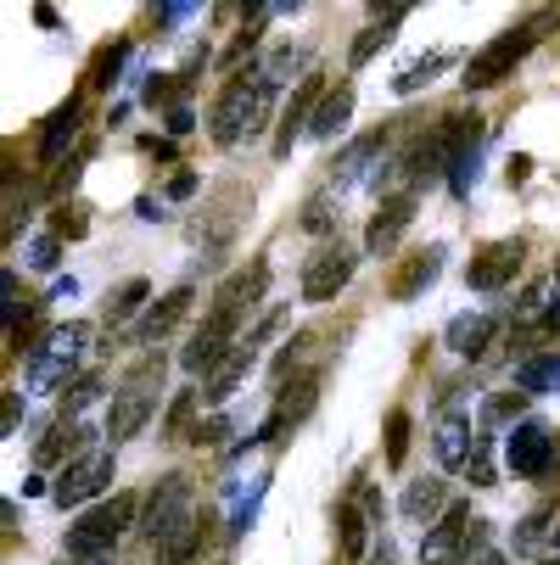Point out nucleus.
Wrapping results in <instances>:
<instances>
[{"mask_svg": "<svg viewBox=\"0 0 560 565\" xmlns=\"http://www.w3.org/2000/svg\"><path fill=\"white\" fill-rule=\"evenodd\" d=\"M270 102H275V78H230L213 107V140L235 146L242 135H258L270 118Z\"/></svg>", "mask_w": 560, "mask_h": 565, "instance_id": "1", "label": "nucleus"}, {"mask_svg": "<svg viewBox=\"0 0 560 565\" xmlns=\"http://www.w3.org/2000/svg\"><path fill=\"white\" fill-rule=\"evenodd\" d=\"M135 510H140V499H135V493H118L113 504L91 510L85 521H78V526L67 532V554H78V559H107V554H113V543L124 537V526H135Z\"/></svg>", "mask_w": 560, "mask_h": 565, "instance_id": "2", "label": "nucleus"}, {"mask_svg": "<svg viewBox=\"0 0 560 565\" xmlns=\"http://www.w3.org/2000/svg\"><path fill=\"white\" fill-rule=\"evenodd\" d=\"M157 386H163V359H146V364L124 381V392L113 397V415H107V437H113V443L135 437V431L151 420V409H157Z\"/></svg>", "mask_w": 560, "mask_h": 565, "instance_id": "3", "label": "nucleus"}, {"mask_svg": "<svg viewBox=\"0 0 560 565\" xmlns=\"http://www.w3.org/2000/svg\"><path fill=\"white\" fill-rule=\"evenodd\" d=\"M538 29H543V23H521V29H510V34L488 40L483 51H476V56L465 62V78H459V85H465V90H488V85H499V78H510V73H516V62L532 51Z\"/></svg>", "mask_w": 560, "mask_h": 565, "instance_id": "4", "label": "nucleus"}, {"mask_svg": "<svg viewBox=\"0 0 560 565\" xmlns=\"http://www.w3.org/2000/svg\"><path fill=\"white\" fill-rule=\"evenodd\" d=\"M191 526H197V515H191V481H186V476H163V481L151 488V510H146V537H151V548L186 537Z\"/></svg>", "mask_w": 560, "mask_h": 565, "instance_id": "5", "label": "nucleus"}, {"mask_svg": "<svg viewBox=\"0 0 560 565\" xmlns=\"http://www.w3.org/2000/svg\"><path fill=\"white\" fill-rule=\"evenodd\" d=\"M483 526H488V521H476V515H471V504H454V510L426 532L421 559H426V565H454V559L476 554V548H483Z\"/></svg>", "mask_w": 560, "mask_h": 565, "instance_id": "6", "label": "nucleus"}, {"mask_svg": "<svg viewBox=\"0 0 560 565\" xmlns=\"http://www.w3.org/2000/svg\"><path fill=\"white\" fill-rule=\"evenodd\" d=\"M235 331H242V313H230V308H213L208 319H202V331L186 342V353H180V364L191 370V375H213L230 353H235Z\"/></svg>", "mask_w": 560, "mask_h": 565, "instance_id": "7", "label": "nucleus"}, {"mask_svg": "<svg viewBox=\"0 0 560 565\" xmlns=\"http://www.w3.org/2000/svg\"><path fill=\"white\" fill-rule=\"evenodd\" d=\"M113 481V448H85L73 465H62V476H56V504L67 510V504H85V499H96L102 488Z\"/></svg>", "mask_w": 560, "mask_h": 565, "instance_id": "8", "label": "nucleus"}, {"mask_svg": "<svg viewBox=\"0 0 560 565\" xmlns=\"http://www.w3.org/2000/svg\"><path fill=\"white\" fill-rule=\"evenodd\" d=\"M85 342H91V331H85V326H56V331L45 337V348L29 359L34 386H40V392L62 386V381H67V370H73V359L85 353Z\"/></svg>", "mask_w": 560, "mask_h": 565, "instance_id": "9", "label": "nucleus"}, {"mask_svg": "<svg viewBox=\"0 0 560 565\" xmlns=\"http://www.w3.org/2000/svg\"><path fill=\"white\" fill-rule=\"evenodd\" d=\"M353 253L342 247V241H337V247H319L314 258H308V269H303V297L308 302H331L348 280H353Z\"/></svg>", "mask_w": 560, "mask_h": 565, "instance_id": "10", "label": "nucleus"}, {"mask_svg": "<svg viewBox=\"0 0 560 565\" xmlns=\"http://www.w3.org/2000/svg\"><path fill=\"white\" fill-rule=\"evenodd\" d=\"M521 258H527L521 241H494V247H483V253L465 264V286H476V291H499V286L516 280Z\"/></svg>", "mask_w": 560, "mask_h": 565, "instance_id": "11", "label": "nucleus"}, {"mask_svg": "<svg viewBox=\"0 0 560 565\" xmlns=\"http://www.w3.org/2000/svg\"><path fill=\"white\" fill-rule=\"evenodd\" d=\"M505 459H510L516 476H543V470L554 465V431H549L543 420L516 426V431L505 437Z\"/></svg>", "mask_w": 560, "mask_h": 565, "instance_id": "12", "label": "nucleus"}, {"mask_svg": "<svg viewBox=\"0 0 560 565\" xmlns=\"http://www.w3.org/2000/svg\"><path fill=\"white\" fill-rule=\"evenodd\" d=\"M410 218H415V196H410V191H404V196H387L381 213H376L370 230H364V253H392V241L410 230Z\"/></svg>", "mask_w": 560, "mask_h": 565, "instance_id": "13", "label": "nucleus"}, {"mask_svg": "<svg viewBox=\"0 0 560 565\" xmlns=\"http://www.w3.org/2000/svg\"><path fill=\"white\" fill-rule=\"evenodd\" d=\"M314 392H319V381L314 375H303V381H292V386H281V403H275V415L258 426V437H247V443H270V437H281L292 420H303L308 409H314Z\"/></svg>", "mask_w": 560, "mask_h": 565, "instance_id": "14", "label": "nucleus"}, {"mask_svg": "<svg viewBox=\"0 0 560 565\" xmlns=\"http://www.w3.org/2000/svg\"><path fill=\"white\" fill-rule=\"evenodd\" d=\"M191 302H197V291L191 286H180V291H169V297H157L151 308H146V319H140V342H157V337H169L175 326H180V319L191 313Z\"/></svg>", "mask_w": 560, "mask_h": 565, "instance_id": "15", "label": "nucleus"}, {"mask_svg": "<svg viewBox=\"0 0 560 565\" xmlns=\"http://www.w3.org/2000/svg\"><path fill=\"white\" fill-rule=\"evenodd\" d=\"M264 286H270V269L264 264H253V269H242V275H230L224 286H219V297H213V308H230V313H242L247 319V308L264 297Z\"/></svg>", "mask_w": 560, "mask_h": 565, "instance_id": "16", "label": "nucleus"}, {"mask_svg": "<svg viewBox=\"0 0 560 565\" xmlns=\"http://www.w3.org/2000/svg\"><path fill=\"white\" fill-rule=\"evenodd\" d=\"M437 269H443V247H426V253H415L404 269L392 275V286H387V291H392V302H410L415 291H426V286L437 280Z\"/></svg>", "mask_w": 560, "mask_h": 565, "instance_id": "17", "label": "nucleus"}, {"mask_svg": "<svg viewBox=\"0 0 560 565\" xmlns=\"http://www.w3.org/2000/svg\"><path fill=\"white\" fill-rule=\"evenodd\" d=\"M494 319L488 313H459L454 326H448V348L459 353V359H483L488 353V342H494Z\"/></svg>", "mask_w": 560, "mask_h": 565, "instance_id": "18", "label": "nucleus"}, {"mask_svg": "<svg viewBox=\"0 0 560 565\" xmlns=\"http://www.w3.org/2000/svg\"><path fill=\"white\" fill-rule=\"evenodd\" d=\"M253 364H258V348H253V342H242V348H235V353H230V359L208 375V392H202V397H208V403H224L235 386H242V375H247Z\"/></svg>", "mask_w": 560, "mask_h": 565, "instance_id": "19", "label": "nucleus"}, {"mask_svg": "<svg viewBox=\"0 0 560 565\" xmlns=\"http://www.w3.org/2000/svg\"><path fill=\"white\" fill-rule=\"evenodd\" d=\"M73 135H78V96L51 113V124H45V135H40V163H62V151L73 146Z\"/></svg>", "mask_w": 560, "mask_h": 565, "instance_id": "20", "label": "nucleus"}, {"mask_svg": "<svg viewBox=\"0 0 560 565\" xmlns=\"http://www.w3.org/2000/svg\"><path fill=\"white\" fill-rule=\"evenodd\" d=\"M314 96H319V73H314V78H303L297 96L286 102V113H281V135H275V157H286V151H292V140H297V129H303V124H314V118H308V102H314Z\"/></svg>", "mask_w": 560, "mask_h": 565, "instance_id": "21", "label": "nucleus"}, {"mask_svg": "<svg viewBox=\"0 0 560 565\" xmlns=\"http://www.w3.org/2000/svg\"><path fill=\"white\" fill-rule=\"evenodd\" d=\"M348 113H353V90H348V85H337L331 96H319V113H314L308 135H314V140H331V135H342V129H348Z\"/></svg>", "mask_w": 560, "mask_h": 565, "instance_id": "22", "label": "nucleus"}, {"mask_svg": "<svg viewBox=\"0 0 560 565\" xmlns=\"http://www.w3.org/2000/svg\"><path fill=\"white\" fill-rule=\"evenodd\" d=\"M476 443H483V437H471V420H459V415H448V420L437 426V459H443L448 470H454V465H471Z\"/></svg>", "mask_w": 560, "mask_h": 565, "instance_id": "23", "label": "nucleus"}, {"mask_svg": "<svg viewBox=\"0 0 560 565\" xmlns=\"http://www.w3.org/2000/svg\"><path fill=\"white\" fill-rule=\"evenodd\" d=\"M443 504H448V488H443L437 476L410 481V493H404V515H410V521H426V526H432V515H437Z\"/></svg>", "mask_w": 560, "mask_h": 565, "instance_id": "24", "label": "nucleus"}, {"mask_svg": "<svg viewBox=\"0 0 560 565\" xmlns=\"http://www.w3.org/2000/svg\"><path fill=\"white\" fill-rule=\"evenodd\" d=\"M85 443H91V431H85V426H73V420H56V426H51V437H45V443L34 448V459H40V465H56V459L78 454Z\"/></svg>", "mask_w": 560, "mask_h": 565, "instance_id": "25", "label": "nucleus"}, {"mask_svg": "<svg viewBox=\"0 0 560 565\" xmlns=\"http://www.w3.org/2000/svg\"><path fill=\"white\" fill-rule=\"evenodd\" d=\"M516 386L532 397V392H560V353H543V359H527L516 370Z\"/></svg>", "mask_w": 560, "mask_h": 565, "instance_id": "26", "label": "nucleus"}, {"mask_svg": "<svg viewBox=\"0 0 560 565\" xmlns=\"http://www.w3.org/2000/svg\"><path fill=\"white\" fill-rule=\"evenodd\" d=\"M398 23H404V7H392V12H387V18L376 23V29H364V34L353 40V51H348V62H353V67H364V62H370V56H376V51H381V45L392 40V29H398Z\"/></svg>", "mask_w": 560, "mask_h": 565, "instance_id": "27", "label": "nucleus"}, {"mask_svg": "<svg viewBox=\"0 0 560 565\" xmlns=\"http://www.w3.org/2000/svg\"><path fill=\"white\" fill-rule=\"evenodd\" d=\"M337 537L348 559H364V510L359 504H337Z\"/></svg>", "mask_w": 560, "mask_h": 565, "instance_id": "28", "label": "nucleus"}, {"mask_svg": "<svg viewBox=\"0 0 560 565\" xmlns=\"http://www.w3.org/2000/svg\"><path fill=\"white\" fill-rule=\"evenodd\" d=\"M146 297H151V286H146V280H124V286L107 297V326H124V319H129Z\"/></svg>", "mask_w": 560, "mask_h": 565, "instance_id": "29", "label": "nucleus"}, {"mask_svg": "<svg viewBox=\"0 0 560 565\" xmlns=\"http://www.w3.org/2000/svg\"><path fill=\"white\" fill-rule=\"evenodd\" d=\"M404 459H410V415L392 409V415H387V465L398 470Z\"/></svg>", "mask_w": 560, "mask_h": 565, "instance_id": "30", "label": "nucleus"}, {"mask_svg": "<svg viewBox=\"0 0 560 565\" xmlns=\"http://www.w3.org/2000/svg\"><path fill=\"white\" fill-rule=\"evenodd\" d=\"M124 40H113V45H102L96 51V62H91V85H113V73H118V62H124Z\"/></svg>", "mask_w": 560, "mask_h": 565, "instance_id": "31", "label": "nucleus"}, {"mask_svg": "<svg viewBox=\"0 0 560 565\" xmlns=\"http://www.w3.org/2000/svg\"><path fill=\"white\" fill-rule=\"evenodd\" d=\"M197 548H202V526H191L186 537H175V543H163V548H157V565H186Z\"/></svg>", "mask_w": 560, "mask_h": 565, "instance_id": "32", "label": "nucleus"}, {"mask_svg": "<svg viewBox=\"0 0 560 565\" xmlns=\"http://www.w3.org/2000/svg\"><path fill=\"white\" fill-rule=\"evenodd\" d=\"M521 403H527V392H505V397H494L488 409H483V426L494 431V426H505V420H516L521 415Z\"/></svg>", "mask_w": 560, "mask_h": 565, "instance_id": "33", "label": "nucleus"}, {"mask_svg": "<svg viewBox=\"0 0 560 565\" xmlns=\"http://www.w3.org/2000/svg\"><path fill=\"white\" fill-rule=\"evenodd\" d=\"M437 67H443V56H426V62H415L410 73H398V78H392V90H398V96H415V90L426 85V78H432Z\"/></svg>", "mask_w": 560, "mask_h": 565, "instance_id": "34", "label": "nucleus"}, {"mask_svg": "<svg viewBox=\"0 0 560 565\" xmlns=\"http://www.w3.org/2000/svg\"><path fill=\"white\" fill-rule=\"evenodd\" d=\"M102 392V375H85V381H73L67 392H62V415H78V409H85V403Z\"/></svg>", "mask_w": 560, "mask_h": 565, "instance_id": "35", "label": "nucleus"}, {"mask_svg": "<svg viewBox=\"0 0 560 565\" xmlns=\"http://www.w3.org/2000/svg\"><path fill=\"white\" fill-rule=\"evenodd\" d=\"M471 488H494V459H488V437L483 443H476V454H471Z\"/></svg>", "mask_w": 560, "mask_h": 565, "instance_id": "36", "label": "nucleus"}, {"mask_svg": "<svg viewBox=\"0 0 560 565\" xmlns=\"http://www.w3.org/2000/svg\"><path fill=\"white\" fill-rule=\"evenodd\" d=\"M85 230H91V218L78 207H56V241H78Z\"/></svg>", "mask_w": 560, "mask_h": 565, "instance_id": "37", "label": "nucleus"}, {"mask_svg": "<svg viewBox=\"0 0 560 565\" xmlns=\"http://www.w3.org/2000/svg\"><path fill=\"white\" fill-rule=\"evenodd\" d=\"M224 437H230V420H224V415H213V420H202V426L191 431V443H197V448H219Z\"/></svg>", "mask_w": 560, "mask_h": 565, "instance_id": "38", "label": "nucleus"}, {"mask_svg": "<svg viewBox=\"0 0 560 565\" xmlns=\"http://www.w3.org/2000/svg\"><path fill=\"white\" fill-rule=\"evenodd\" d=\"M543 521H549V510H532V515L521 521V532H516V548H532V543L543 537Z\"/></svg>", "mask_w": 560, "mask_h": 565, "instance_id": "39", "label": "nucleus"}, {"mask_svg": "<svg viewBox=\"0 0 560 565\" xmlns=\"http://www.w3.org/2000/svg\"><path fill=\"white\" fill-rule=\"evenodd\" d=\"M56 253H62L56 241H34V253H29V264H34V269H56Z\"/></svg>", "mask_w": 560, "mask_h": 565, "instance_id": "40", "label": "nucleus"}, {"mask_svg": "<svg viewBox=\"0 0 560 565\" xmlns=\"http://www.w3.org/2000/svg\"><path fill=\"white\" fill-rule=\"evenodd\" d=\"M191 409H197V392H180V397H175V409H169V431H180Z\"/></svg>", "mask_w": 560, "mask_h": 565, "instance_id": "41", "label": "nucleus"}, {"mask_svg": "<svg viewBox=\"0 0 560 565\" xmlns=\"http://www.w3.org/2000/svg\"><path fill=\"white\" fill-rule=\"evenodd\" d=\"M527 174H532V157H510V185H527Z\"/></svg>", "mask_w": 560, "mask_h": 565, "instance_id": "42", "label": "nucleus"}, {"mask_svg": "<svg viewBox=\"0 0 560 565\" xmlns=\"http://www.w3.org/2000/svg\"><path fill=\"white\" fill-rule=\"evenodd\" d=\"M465 565H505V554L499 548H476V554H465Z\"/></svg>", "mask_w": 560, "mask_h": 565, "instance_id": "43", "label": "nucleus"}, {"mask_svg": "<svg viewBox=\"0 0 560 565\" xmlns=\"http://www.w3.org/2000/svg\"><path fill=\"white\" fill-rule=\"evenodd\" d=\"M169 135H191V113H186V107L169 113Z\"/></svg>", "mask_w": 560, "mask_h": 565, "instance_id": "44", "label": "nucleus"}, {"mask_svg": "<svg viewBox=\"0 0 560 565\" xmlns=\"http://www.w3.org/2000/svg\"><path fill=\"white\" fill-rule=\"evenodd\" d=\"M191 191H197V174H175L169 180V196H191Z\"/></svg>", "mask_w": 560, "mask_h": 565, "instance_id": "45", "label": "nucleus"}, {"mask_svg": "<svg viewBox=\"0 0 560 565\" xmlns=\"http://www.w3.org/2000/svg\"><path fill=\"white\" fill-rule=\"evenodd\" d=\"M370 565H398V559H392V543H381V548L370 554Z\"/></svg>", "mask_w": 560, "mask_h": 565, "instance_id": "46", "label": "nucleus"}, {"mask_svg": "<svg viewBox=\"0 0 560 565\" xmlns=\"http://www.w3.org/2000/svg\"><path fill=\"white\" fill-rule=\"evenodd\" d=\"M62 565H107V559H78V554H62Z\"/></svg>", "mask_w": 560, "mask_h": 565, "instance_id": "47", "label": "nucleus"}, {"mask_svg": "<svg viewBox=\"0 0 560 565\" xmlns=\"http://www.w3.org/2000/svg\"><path fill=\"white\" fill-rule=\"evenodd\" d=\"M538 565H560V554H549V559H538Z\"/></svg>", "mask_w": 560, "mask_h": 565, "instance_id": "48", "label": "nucleus"}, {"mask_svg": "<svg viewBox=\"0 0 560 565\" xmlns=\"http://www.w3.org/2000/svg\"><path fill=\"white\" fill-rule=\"evenodd\" d=\"M554 543H560V521H554Z\"/></svg>", "mask_w": 560, "mask_h": 565, "instance_id": "49", "label": "nucleus"}]
</instances>
